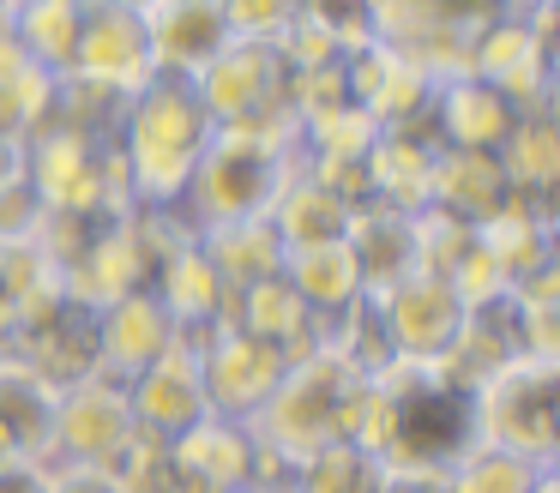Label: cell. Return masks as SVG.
I'll return each instance as SVG.
<instances>
[{
    "label": "cell",
    "mask_w": 560,
    "mask_h": 493,
    "mask_svg": "<svg viewBox=\"0 0 560 493\" xmlns=\"http://www.w3.org/2000/svg\"><path fill=\"white\" fill-rule=\"evenodd\" d=\"M139 19H145L151 60H158L163 79H199L235 43L223 0H145Z\"/></svg>",
    "instance_id": "obj_13"
},
{
    "label": "cell",
    "mask_w": 560,
    "mask_h": 493,
    "mask_svg": "<svg viewBox=\"0 0 560 493\" xmlns=\"http://www.w3.org/2000/svg\"><path fill=\"white\" fill-rule=\"evenodd\" d=\"M476 439L555 463L560 451V361L555 355H512L470 391Z\"/></svg>",
    "instance_id": "obj_5"
},
{
    "label": "cell",
    "mask_w": 560,
    "mask_h": 493,
    "mask_svg": "<svg viewBox=\"0 0 560 493\" xmlns=\"http://www.w3.org/2000/svg\"><path fill=\"white\" fill-rule=\"evenodd\" d=\"M199 253H206L211 265H218V277H223V289H254V283H266V277H283V235H278V223L271 216H235V223H211V228H199Z\"/></svg>",
    "instance_id": "obj_20"
},
{
    "label": "cell",
    "mask_w": 560,
    "mask_h": 493,
    "mask_svg": "<svg viewBox=\"0 0 560 493\" xmlns=\"http://www.w3.org/2000/svg\"><path fill=\"white\" fill-rule=\"evenodd\" d=\"M242 493H295L290 481H254V488H242Z\"/></svg>",
    "instance_id": "obj_35"
},
{
    "label": "cell",
    "mask_w": 560,
    "mask_h": 493,
    "mask_svg": "<svg viewBox=\"0 0 560 493\" xmlns=\"http://www.w3.org/2000/svg\"><path fill=\"white\" fill-rule=\"evenodd\" d=\"M175 337H182V325L170 319V307L151 289H127L109 307H97V373L133 379L158 355H170Z\"/></svg>",
    "instance_id": "obj_16"
},
{
    "label": "cell",
    "mask_w": 560,
    "mask_h": 493,
    "mask_svg": "<svg viewBox=\"0 0 560 493\" xmlns=\"http://www.w3.org/2000/svg\"><path fill=\"white\" fill-rule=\"evenodd\" d=\"M380 331L392 343V361H440L458 343L464 319H470V301L434 271H410L404 283L380 289L374 295Z\"/></svg>",
    "instance_id": "obj_8"
},
{
    "label": "cell",
    "mask_w": 560,
    "mask_h": 493,
    "mask_svg": "<svg viewBox=\"0 0 560 493\" xmlns=\"http://www.w3.org/2000/svg\"><path fill=\"white\" fill-rule=\"evenodd\" d=\"M235 36H254V43H283L290 24L302 19V0H223Z\"/></svg>",
    "instance_id": "obj_28"
},
{
    "label": "cell",
    "mask_w": 560,
    "mask_h": 493,
    "mask_svg": "<svg viewBox=\"0 0 560 493\" xmlns=\"http://www.w3.org/2000/svg\"><path fill=\"white\" fill-rule=\"evenodd\" d=\"M25 180V132H0V192Z\"/></svg>",
    "instance_id": "obj_32"
},
{
    "label": "cell",
    "mask_w": 560,
    "mask_h": 493,
    "mask_svg": "<svg viewBox=\"0 0 560 493\" xmlns=\"http://www.w3.org/2000/svg\"><path fill=\"white\" fill-rule=\"evenodd\" d=\"M139 415L127 403V379L91 373V379L67 385L55 403V445L49 457H73V463H121V451L133 445Z\"/></svg>",
    "instance_id": "obj_9"
},
{
    "label": "cell",
    "mask_w": 560,
    "mask_h": 493,
    "mask_svg": "<svg viewBox=\"0 0 560 493\" xmlns=\"http://www.w3.org/2000/svg\"><path fill=\"white\" fill-rule=\"evenodd\" d=\"M494 12H506V19H536V12H555V0H494Z\"/></svg>",
    "instance_id": "obj_33"
},
{
    "label": "cell",
    "mask_w": 560,
    "mask_h": 493,
    "mask_svg": "<svg viewBox=\"0 0 560 493\" xmlns=\"http://www.w3.org/2000/svg\"><path fill=\"white\" fill-rule=\"evenodd\" d=\"M182 337L199 349L211 415H230V421H254L259 409H266V397L278 391L283 367H290V355H283L278 343H266V337L242 331V325H230V319L206 325V331H182Z\"/></svg>",
    "instance_id": "obj_7"
},
{
    "label": "cell",
    "mask_w": 560,
    "mask_h": 493,
    "mask_svg": "<svg viewBox=\"0 0 560 493\" xmlns=\"http://www.w3.org/2000/svg\"><path fill=\"white\" fill-rule=\"evenodd\" d=\"M362 391H368V373L350 367L338 349L319 343L314 355L290 361L278 379V391L266 397L247 427L254 439L266 445V457H278L283 469H295L307 451L331 439H355V421H362Z\"/></svg>",
    "instance_id": "obj_3"
},
{
    "label": "cell",
    "mask_w": 560,
    "mask_h": 493,
    "mask_svg": "<svg viewBox=\"0 0 560 493\" xmlns=\"http://www.w3.org/2000/svg\"><path fill=\"white\" fill-rule=\"evenodd\" d=\"M283 283H290L295 295H302V307L319 313V319H331V313L355 307V301L368 295L362 271H355V259H350V247H343V240L283 253Z\"/></svg>",
    "instance_id": "obj_23"
},
{
    "label": "cell",
    "mask_w": 560,
    "mask_h": 493,
    "mask_svg": "<svg viewBox=\"0 0 560 493\" xmlns=\"http://www.w3.org/2000/svg\"><path fill=\"white\" fill-rule=\"evenodd\" d=\"M470 72L488 79L494 91H506L518 108H542L548 103V12H536V19L494 12L470 43Z\"/></svg>",
    "instance_id": "obj_12"
},
{
    "label": "cell",
    "mask_w": 560,
    "mask_h": 493,
    "mask_svg": "<svg viewBox=\"0 0 560 493\" xmlns=\"http://www.w3.org/2000/svg\"><path fill=\"white\" fill-rule=\"evenodd\" d=\"M103 7H145V0H103Z\"/></svg>",
    "instance_id": "obj_36"
},
{
    "label": "cell",
    "mask_w": 560,
    "mask_h": 493,
    "mask_svg": "<svg viewBox=\"0 0 560 493\" xmlns=\"http://www.w3.org/2000/svg\"><path fill=\"white\" fill-rule=\"evenodd\" d=\"M271 223H278V235H283V247H326V240H343L350 235V216H355V204L343 199L338 187H326L319 175H307L302 168V156H295V175L283 180V192L271 199Z\"/></svg>",
    "instance_id": "obj_21"
},
{
    "label": "cell",
    "mask_w": 560,
    "mask_h": 493,
    "mask_svg": "<svg viewBox=\"0 0 560 493\" xmlns=\"http://www.w3.org/2000/svg\"><path fill=\"white\" fill-rule=\"evenodd\" d=\"M61 79H91V84H109L121 96L145 91L158 79V60H151V36H145L139 7H103V0H91L85 31H79V48H73V67Z\"/></svg>",
    "instance_id": "obj_11"
},
{
    "label": "cell",
    "mask_w": 560,
    "mask_h": 493,
    "mask_svg": "<svg viewBox=\"0 0 560 493\" xmlns=\"http://www.w3.org/2000/svg\"><path fill=\"white\" fill-rule=\"evenodd\" d=\"M170 463L211 493H242V488H254V481H290V469H283L278 457H266V445L254 439V427H247V421H230V415H206L187 433H175Z\"/></svg>",
    "instance_id": "obj_10"
},
{
    "label": "cell",
    "mask_w": 560,
    "mask_h": 493,
    "mask_svg": "<svg viewBox=\"0 0 560 493\" xmlns=\"http://www.w3.org/2000/svg\"><path fill=\"white\" fill-rule=\"evenodd\" d=\"M199 103L218 127H254V132H295V67L278 43L235 36L218 60L194 79Z\"/></svg>",
    "instance_id": "obj_6"
},
{
    "label": "cell",
    "mask_w": 560,
    "mask_h": 493,
    "mask_svg": "<svg viewBox=\"0 0 560 493\" xmlns=\"http://www.w3.org/2000/svg\"><path fill=\"white\" fill-rule=\"evenodd\" d=\"M0 493H49V463H37V457L7 463L0 469Z\"/></svg>",
    "instance_id": "obj_31"
},
{
    "label": "cell",
    "mask_w": 560,
    "mask_h": 493,
    "mask_svg": "<svg viewBox=\"0 0 560 493\" xmlns=\"http://www.w3.org/2000/svg\"><path fill=\"white\" fill-rule=\"evenodd\" d=\"M85 12H91V0H19L7 31L19 36V48L31 55V67H43V72H55V79H61V72L73 67L79 31H85Z\"/></svg>",
    "instance_id": "obj_25"
},
{
    "label": "cell",
    "mask_w": 560,
    "mask_h": 493,
    "mask_svg": "<svg viewBox=\"0 0 560 493\" xmlns=\"http://www.w3.org/2000/svg\"><path fill=\"white\" fill-rule=\"evenodd\" d=\"M500 168H506V187L524 192V199H548V187L560 180V132H555V115L542 108H524L512 120V132L500 139Z\"/></svg>",
    "instance_id": "obj_24"
},
{
    "label": "cell",
    "mask_w": 560,
    "mask_h": 493,
    "mask_svg": "<svg viewBox=\"0 0 560 493\" xmlns=\"http://www.w3.org/2000/svg\"><path fill=\"white\" fill-rule=\"evenodd\" d=\"M524 108L506 91H494L488 79H476L470 67L434 79L428 96V120H434V144L440 151H500V139L512 132Z\"/></svg>",
    "instance_id": "obj_14"
},
{
    "label": "cell",
    "mask_w": 560,
    "mask_h": 493,
    "mask_svg": "<svg viewBox=\"0 0 560 493\" xmlns=\"http://www.w3.org/2000/svg\"><path fill=\"white\" fill-rule=\"evenodd\" d=\"M440 476H446V493H536L555 476V463H536V457H524V451L476 439V445H464Z\"/></svg>",
    "instance_id": "obj_26"
},
{
    "label": "cell",
    "mask_w": 560,
    "mask_h": 493,
    "mask_svg": "<svg viewBox=\"0 0 560 493\" xmlns=\"http://www.w3.org/2000/svg\"><path fill=\"white\" fill-rule=\"evenodd\" d=\"M374 493H446V476L440 469H380Z\"/></svg>",
    "instance_id": "obj_30"
},
{
    "label": "cell",
    "mask_w": 560,
    "mask_h": 493,
    "mask_svg": "<svg viewBox=\"0 0 560 493\" xmlns=\"http://www.w3.org/2000/svg\"><path fill=\"white\" fill-rule=\"evenodd\" d=\"M350 445L386 469H446L464 445H476L470 391L452 385L434 361H386L368 373Z\"/></svg>",
    "instance_id": "obj_1"
},
{
    "label": "cell",
    "mask_w": 560,
    "mask_h": 493,
    "mask_svg": "<svg viewBox=\"0 0 560 493\" xmlns=\"http://www.w3.org/2000/svg\"><path fill=\"white\" fill-rule=\"evenodd\" d=\"M127 403H133L139 427L163 433V439H175V433H187L194 421H206L211 403H206L199 349L187 343V337H175L170 355H158L145 373H133V379H127Z\"/></svg>",
    "instance_id": "obj_15"
},
{
    "label": "cell",
    "mask_w": 560,
    "mask_h": 493,
    "mask_svg": "<svg viewBox=\"0 0 560 493\" xmlns=\"http://www.w3.org/2000/svg\"><path fill=\"white\" fill-rule=\"evenodd\" d=\"M19 457H25V451H19V445H13V433L0 427V469H7V463H19Z\"/></svg>",
    "instance_id": "obj_34"
},
{
    "label": "cell",
    "mask_w": 560,
    "mask_h": 493,
    "mask_svg": "<svg viewBox=\"0 0 560 493\" xmlns=\"http://www.w3.org/2000/svg\"><path fill=\"white\" fill-rule=\"evenodd\" d=\"M211 132V108L199 103L194 79H151L145 91L127 96V115L115 127V151H121L127 187L133 204H175L194 175V163L206 156Z\"/></svg>",
    "instance_id": "obj_2"
},
{
    "label": "cell",
    "mask_w": 560,
    "mask_h": 493,
    "mask_svg": "<svg viewBox=\"0 0 560 493\" xmlns=\"http://www.w3.org/2000/svg\"><path fill=\"white\" fill-rule=\"evenodd\" d=\"M380 469H386V463H374L362 445L331 439V445L307 451L302 463L290 469V488L295 493H374L380 488Z\"/></svg>",
    "instance_id": "obj_27"
},
{
    "label": "cell",
    "mask_w": 560,
    "mask_h": 493,
    "mask_svg": "<svg viewBox=\"0 0 560 493\" xmlns=\"http://www.w3.org/2000/svg\"><path fill=\"white\" fill-rule=\"evenodd\" d=\"M55 403H61V385H49L31 361L0 349V427L13 433V445L37 463H49V445H55Z\"/></svg>",
    "instance_id": "obj_22"
},
{
    "label": "cell",
    "mask_w": 560,
    "mask_h": 493,
    "mask_svg": "<svg viewBox=\"0 0 560 493\" xmlns=\"http://www.w3.org/2000/svg\"><path fill=\"white\" fill-rule=\"evenodd\" d=\"M290 175H295V132L218 127L170 211L187 223V235H199L211 223H235V216H266Z\"/></svg>",
    "instance_id": "obj_4"
},
{
    "label": "cell",
    "mask_w": 560,
    "mask_h": 493,
    "mask_svg": "<svg viewBox=\"0 0 560 493\" xmlns=\"http://www.w3.org/2000/svg\"><path fill=\"white\" fill-rule=\"evenodd\" d=\"M512 199L506 168L494 151H440L434 156V180H428V211L458 216V223H488L500 204Z\"/></svg>",
    "instance_id": "obj_19"
},
{
    "label": "cell",
    "mask_w": 560,
    "mask_h": 493,
    "mask_svg": "<svg viewBox=\"0 0 560 493\" xmlns=\"http://www.w3.org/2000/svg\"><path fill=\"white\" fill-rule=\"evenodd\" d=\"M145 289L170 307V319L182 325V331H206V325L230 319V289H223L218 265L199 253V240H182V247L163 253Z\"/></svg>",
    "instance_id": "obj_18"
},
{
    "label": "cell",
    "mask_w": 560,
    "mask_h": 493,
    "mask_svg": "<svg viewBox=\"0 0 560 493\" xmlns=\"http://www.w3.org/2000/svg\"><path fill=\"white\" fill-rule=\"evenodd\" d=\"M49 493H133L115 463H73V457H49Z\"/></svg>",
    "instance_id": "obj_29"
},
{
    "label": "cell",
    "mask_w": 560,
    "mask_h": 493,
    "mask_svg": "<svg viewBox=\"0 0 560 493\" xmlns=\"http://www.w3.org/2000/svg\"><path fill=\"white\" fill-rule=\"evenodd\" d=\"M343 247H350L355 271H362V289L380 295V289L404 283V277L416 271V211H392V204H380V199L355 204Z\"/></svg>",
    "instance_id": "obj_17"
}]
</instances>
